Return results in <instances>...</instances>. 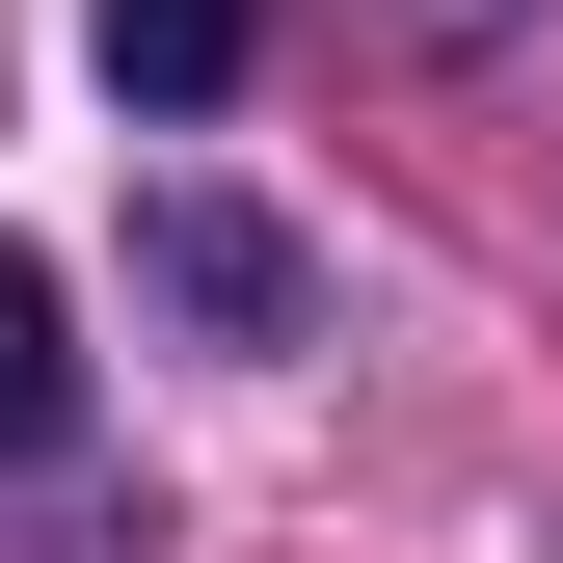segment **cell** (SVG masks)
I'll use <instances>...</instances> for the list:
<instances>
[{"label":"cell","instance_id":"1","mask_svg":"<svg viewBox=\"0 0 563 563\" xmlns=\"http://www.w3.org/2000/svg\"><path fill=\"white\" fill-rule=\"evenodd\" d=\"M134 268H162L188 322H242V349L296 322V242H268V216H216V188H162V216H134Z\"/></svg>","mask_w":563,"mask_h":563},{"label":"cell","instance_id":"2","mask_svg":"<svg viewBox=\"0 0 563 563\" xmlns=\"http://www.w3.org/2000/svg\"><path fill=\"white\" fill-rule=\"evenodd\" d=\"M0 456H81V322H54L27 242H0Z\"/></svg>","mask_w":563,"mask_h":563},{"label":"cell","instance_id":"3","mask_svg":"<svg viewBox=\"0 0 563 563\" xmlns=\"http://www.w3.org/2000/svg\"><path fill=\"white\" fill-rule=\"evenodd\" d=\"M242 27H268V0H108V81H134V108H216Z\"/></svg>","mask_w":563,"mask_h":563}]
</instances>
